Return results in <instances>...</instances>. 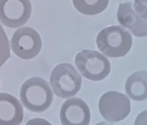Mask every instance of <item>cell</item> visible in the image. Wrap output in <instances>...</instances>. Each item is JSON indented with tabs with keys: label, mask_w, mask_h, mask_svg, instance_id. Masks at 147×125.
<instances>
[{
	"label": "cell",
	"mask_w": 147,
	"mask_h": 125,
	"mask_svg": "<svg viewBox=\"0 0 147 125\" xmlns=\"http://www.w3.org/2000/svg\"><path fill=\"white\" fill-rule=\"evenodd\" d=\"M133 7L138 16L147 20V0H135Z\"/></svg>",
	"instance_id": "5bb4252c"
},
{
	"label": "cell",
	"mask_w": 147,
	"mask_h": 125,
	"mask_svg": "<svg viewBox=\"0 0 147 125\" xmlns=\"http://www.w3.org/2000/svg\"><path fill=\"white\" fill-rule=\"evenodd\" d=\"M117 19L121 25L129 28L134 36L138 37L147 36V20L138 15L131 2L119 5Z\"/></svg>",
	"instance_id": "9c48e42d"
},
{
	"label": "cell",
	"mask_w": 147,
	"mask_h": 125,
	"mask_svg": "<svg viewBox=\"0 0 147 125\" xmlns=\"http://www.w3.org/2000/svg\"><path fill=\"white\" fill-rule=\"evenodd\" d=\"M13 53L23 59H31L38 55L42 48V39L38 32L29 27L15 31L11 40Z\"/></svg>",
	"instance_id": "8992f818"
},
{
	"label": "cell",
	"mask_w": 147,
	"mask_h": 125,
	"mask_svg": "<svg viewBox=\"0 0 147 125\" xmlns=\"http://www.w3.org/2000/svg\"><path fill=\"white\" fill-rule=\"evenodd\" d=\"M76 65L82 76L90 81H101L111 71L110 61L98 51L83 50L76 54Z\"/></svg>",
	"instance_id": "277c9868"
},
{
	"label": "cell",
	"mask_w": 147,
	"mask_h": 125,
	"mask_svg": "<svg viewBox=\"0 0 147 125\" xmlns=\"http://www.w3.org/2000/svg\"><path fill=\"white\" fill-rule=\"evenodd\" d=\"M26 125H52L51 122L46 121L45 119H42V118H34L29 120Z\"/></svg>",
	"instance_id": "2e32d148"
},
{
	"label": "cell",
	"mask_w": 147,
	"mask_h": 125,
	"mask_svg": "<svg viewBox=\"0 0 147 125\" xmlns=\"http://www.w3.org/2000/svg\"><path fill=\"white\" fill-rule=\"evenodd\" d=\"M51 85L55 94L68 99L79 92L82 87V77L71 64L62 63L54 68L51 74Z\"/></svg>",
	"instance_id": "3957f363"
},
{
	"label": "cell",
	"mask_w": 147,
	"mask_h": 125,
	"mask_svg": "<svg viewBox=\"0 0 147 125\" xmlns=\"http://www.w3.org/2000/svg\"><path fill=\"white\" fill-rule=\"evenodd\" d=\"M29 0H0V22L8 28H20L31 15Z\"/></svg>",
	"instance_id": "52a82bcc"
},
{
	"label": "cell",
	"mask_w": 147,
	"mask_h": 125,
	"mask_svg": "<svg viewBox=\"0 0 147 125\" xmlns=\"http://www.w3.org/2000/svg\"><path fill=\"white\" fill-rule=\"evenodd\" d=\"M23 120V107L8 93H0V125H20Z\"/></svg>",
	"instance_id": "30bf717a"
},
{
	"label": "cell",
	"mask_w": 147,
	"mask_h": 125,
	"mask_svg": "<svg viewBox=\"0 0 147 125\" xmlns=\"http://www.w3.org/2000/svg\"><path fill=\"white\" fill-rule=\"evenodd\" d=\"M97 45L101 53L107 57H123L131 49L132 36L121 26L107 27L98 33Z\"/></svg>",
	"instance_id": "7a4b0ae2"
},
{
	"label": "cell",
	"mask_w": 147,
	"mask_h": 125,
	"mask_svg": "<svg viewBox=\"0 0 147 125\" xmlns=\"http://www.w3.org/2000/svg\"><path fill=\"white\" fill-rule=\"evenodd\" d=\"M77 11L85 15H96L106 10L109 0H73Z\"/></svg>",
	"instance_id": "7c38bea8"
},
{
	"label": "cell",
	"mask_w": 147,
	"mask_h": 125,
	"mask_svg": "<svg viewBox=\"0 0 147 125\" xmlns=\"http://www.w3.org/2000/svg\"><path fill=\"white\" fill-rule=\"evenodd\" d=\"M10 57H11V53H10L9 41L4 28L0 25V68Z\"/></svg>",
	"instance_id": "4fadbf2b"
},
{
	"label": "cell",
	"mask_w": 147,
	"mask_h": 125,
	"mask_svg": "<svg viewBox=\"0 0 147 125\" xmlns=\"http://www.w3.org/2000/svg\"><path fill=\"white\" fill-rule=\"evenodd\" d=\"M20 98L24 107L35 113H43L53 100V92L47 81L40 77L27 80L20 88Z\"/></svg>",
	"instance_id": "6da1fadb"
},
{
	"label": "cell",
	"mask_w": 147,
	"mask_h": 125,
	"mask_svg": "<svg viewBox=\"0 0 147 125\" xmlns=\"http://www.w3.org/2000/svg\"><path fill=\"white\" fill-rule=\"evenodd\" d=\"M60 121L62 125H89L90 122V108L81 99H69L61 107Z\"/></svg>",
	"instance_id": "ba28073f"
},
{
	"label": "cell",
	"mask_w": 147,
	"mask_h": 125,
	"mask_svg": "<svg viewBox=\"0 0 147 125\" xmlns=\"http://www.w3.org/2000/svg\"><path fill=\"white\" fill-rule=\"evenodd\" d=\"M96 125H112V124H109V123H107V122H99V123H98V124H96Z\"/></svg>",
	"instance_id": "e0dca14e"
},
{
	"label": "cell",
	"mask_w": 147,
	"mask_h": 125,
	"mask_svg": "<svg viewBox=\"0 0 147 125\" xmlns=\"http://www.w3.org/2000/svg\"><path fill=\"white\" fill-rule=\"evenodd\" d=\"M134 125H147V110L143 111L138 114Z\"/></svg>",
	"instance_id": "9a60e30c"
},
{
	"label": "cell",
	"mask_w": 147,
	"mask_h": 125,
	"mask_svg": "<svg viewBox=\"0 0 147 125\" xmlns=\"http://www.w3.org/2000/svg\"><path fill=\"white\" fill-rule=\"evenodd\" d=\"M125 91L129 97L136 101L147 99V71L133 73L126 81Z\"/></svg>",
	"instance_id": "8fae6325"
},
{
	"label": "cell",
	"mask_w": 147,
	"mask_h": 125,
	"mask_svg": "<svg viewBox=\"0 0 147 125\" xmlns=\"http://www.w3.org/2000/svg\"><path fill=\"white\" fill-rule=\"evenodd\" d=\"M98 108L102 117L110 122L125 119L130 113L129 98L118 91H108L100 98Z\"/></svg>",
	"instance_id": "5b68a950"
}]
</instances>
